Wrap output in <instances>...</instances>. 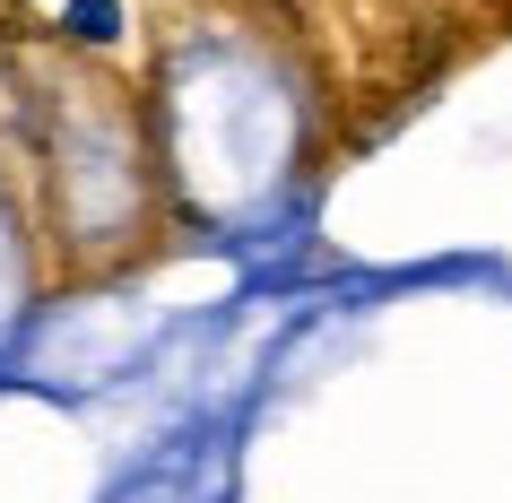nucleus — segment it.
<instances>
[{
	"label": "nucleus",
	"instance_id": "1",
	"mask_svg": "<svg viewBox=\"0 0 512 503\" xmlns=\"http://www.w3.org/2000/svg\"><path fill=\"white\" fill-rule=\"evenodd\" d=\"M70 35H79V44H105L113 35V0H70Z\"/></svg>",
	"mask_w": 512,
	"mask_h": 503
}]
</instances>
